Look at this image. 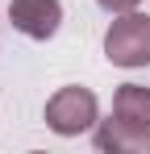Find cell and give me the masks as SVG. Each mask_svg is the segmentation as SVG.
Here are the masks:
<instances>
[{
	"instance_id": "cell-6",
	"label": "cell",
	"mask_w": 150,
	"mask_h": 154,
	"mask_svg": "<svg viewBox=\"0 0 150 154\" xmlns=\"http://www.w3.org/2000/svg\"><path fill=\"white\" fill-rule=\"evenodd\" d=\"M96 4L104 8V13H133L142 0H96Z\"/></svg>"
},
{
	"instance_id": "cell-5",
	"label": "cell",
	"mask_w": 150,
	"mask_h": 154,
	"mask_svg": "<svg viewBox=\"0 0 150 154\" xmlns=\"http://www.w3.org/2000/svg\"><path fill=\"white\" fill-rule=\"evenodd\" d=\"M113 112L133 121V125H150V88L142 83H121L113 92Z\"/></svg>"
},
{
	"instance_id": "cell-1",
	"label": "cell",
	"mask_w": 150,
	"mask_h": 154,
	"mask_svg": "<svg viewBox=\"0 0 150 154\" xmlns=\"http://www.w3.org/2000/svg\"><path fill=\"white\" fill-rule=\"evenodd\" d=\"M104 58L113 67H146L150 63V17L146 13H117L104 33Z\"/></svg>"
},
{
	"instance_id": "cell-2",
	"label": "cell",
	"mask_w": 150,
	"mask_h": 154,
	"mask_svg": "<svg viewBox=\"0 0 150 154\" xmlns=\"http://www.w3.org/2000/svg\"><path fill=\"white\" fill-rule=\"evenodd\" d=\"M96 117H100V104L88 88H58L46 100V125L58 137H75L83 129H92Z\"/></svg>"
},
{
	"instance_id": "cell-3",
	"label": "cell",
	"mask_w": 150,
	"mask_h": 154,
	"mask_svg": "<svg viewBox=\"0 0 150 154\" xmlns=\"http://www.w3.org/2000/svg\"><path fill=\"white\" fill-rule=\"evenodd\" d=\"M8 21L17 33L33 38V42H46L63 25V4L58 0H8Z\"/></svg>"
},
{
	"instance_id": "cell-4",
	"label": "cell",
	"mask_w": 150,
	"mask_h": 154,
	"mask_svg": "<svg viewBox=\"0 0 150 154\" xmlns=\"http://www.w3.org/2000/svg\"><path fill=\"white\" fill-rule=\"evenodd\" d=\"M96 146L108 154H150V125H133L113 112L96 125Z\"/></svg>"
}]
</instances>
